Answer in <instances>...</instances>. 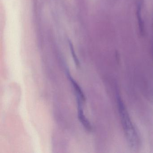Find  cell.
I'll use <instances>...</instances> for the list:
<instances>
[{"label":"cell","mask_w":153,"mask_h":153,"mask_svg":"<svg viewBox=\"0 0 153 153\" xmlns=\"http://www.w3.org/2000/svg\"><path fill=\"white\" fill-rule=\"evenodd\" d=\"M117 101L121 122L127 142L130 147L137 148L140 142L138 135L131 121L125 104L119 95H117Z\"/></svg>","instance_id":"cell-1"},{"label":"cell","mask_w":153,"mask_h":153,"mask_svg":"<svg viewBox=\"0 0 153 153\" xmlns=\"http://www.w3.org/2000/svg\"><path fill=\"white\" fill-rule=\"evenodd\" d=\"M83 102L81 101H77V112L78 117L80 123L83 125L85 129L88 131H90L92 129L91 124L88 121L86 117L85 116L83 111V105H82Z\"/></svg>","instance_id":"cell-2"},{"label":"cell","mask_w":153,"mask_h":153,"mask_svg":"<svg viewBox=\"0 0 153 153\" xmlns=\"http://www.w3.org/2000/svg\"><path fill=\"white\" fill-rule=\"evenodd\" d=\"M69 44L71 52V55H72V57H73L74 62H75L77 68H79L80 67V63H79L78 59L76 53H75L73 45H72V43L71 42H69Z\"/></svg>","instance_id":"cell-3"}]
</instances>
